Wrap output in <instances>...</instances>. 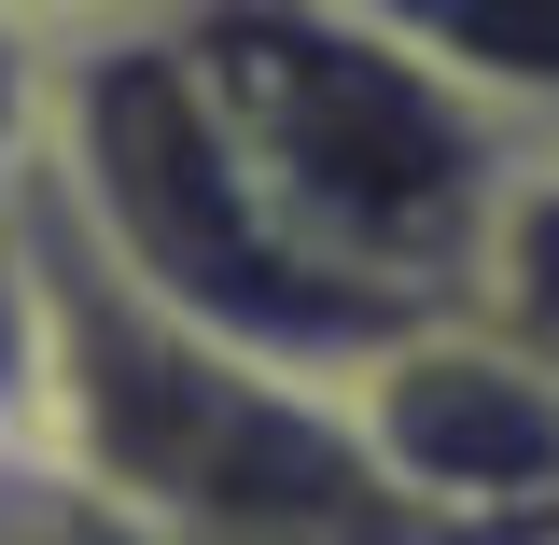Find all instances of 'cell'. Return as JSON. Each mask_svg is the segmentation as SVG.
<instances>
[{
	"instance_id": "obj_1",
	"label": "cell",
	"mask_w": 559,
	"mask_h": 545,
	"mask_svg": "<svg viewBox=\"0 0 559 545\" xmlns=\"http://www.w3.org/2000/svg\"><path fill=\"white\" fill-rule=\"evenodd\" d=\"M28 280H43V448L168 545H448L364 462L349 392L168 322L43 197H28Z\"/></svg>"
},
{
	"instance_id": "obj_2",
	"label": "cell",
	"mask_w": 559,
	"mask_h": 545,
	"mask_svg": "<svg viewBox=\"0 0 559 545\" xmlns=\"http://www.w3.org/2000/svg\"><path fill=\"white\" fill-rule=\"evenodd\" d=\"M43 210L168 322L252 349V364H294L322 392H349L406 336V308L349 294L266 210L182 14H98L43 43Z\"/></svg>"
},
{
	"instance_id": "obj_3",
	"label": "cell",
	"mask_w": 559,
	"mask_h": 545,
	"mask_svg": "<svg viewBox=\"0 0 559 545\" xmlns=\"http://www.w3.org/2000/svg\"><path fill=\"white\" fill-rule=\"evenodd\" d=\"M266 210L378 308H476L532 140L489 112L406 14H182Z\"/></svg>"
},
{
	"instance_id": "obj_4",
	"label": "cell",
	"mask_w": 559,
	"mask_h": 545,
	"mask_svg": "<svg viewBox=\"0 0 559 545\" xmlns=\"http://www.w3.org/2000/svg\"><path fill=\"white\" fill-rule=\"evenodd\" d=\"M349 434L448 545H559V378L476 308L378 349L349 378Z\"/></svg>"
},
{
	"instance_id": "obj_5",
	"label": "cell",
	"mask_w": 559,
	"mask_h": 545,
	"mask_svg": "<svg viewBox=\"0 0 559 545\" xmlns=\"http://www.w3.org/2000/svg\"><path fill=\"white\" fill-rule=\"evenodd\" d=\"M476 322H489V336H518V349L559 378V140H532V168H518V197H503Z\"/></svg>"
},
{
	"instance_id": "obj_6",
	"label": "cell",
	"mask_w": 559,
	"mask_h": 545,
	"mask_svg": "<svg viewBox=\"0 0 559 545\" xmlns=\"http://www.w3.org/2000/svg\"><path fill=\"white\" fill-rule=\"evenodd\" d=\"M433 57L476 84L489 112L518 140H559V14H518V0H489V14H406Z\"/></svg>"
},
{
	"instance_id": "obj_7",
	"label": "cell",
	"mask_w": 559,
	"mask_h": 545,
	"mask_svg": "<svg viewBox=\"0 0 559 545\" xmlns=\"http://www.w3.org/2000/svg\"><path fill=\"white\" fill-rule=\"evenodd\" d=\"M0 545H168V532L127 518L98 476H70L57 448H14L0 462Z\"/></svg>"
}]
</instances>
